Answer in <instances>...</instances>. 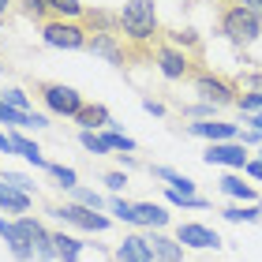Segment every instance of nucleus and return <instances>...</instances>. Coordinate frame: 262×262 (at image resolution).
I'll list each match as a JSON object with an SVG mask.
<instances>
[{"mask_svg": "<svg viewBox=\"0 0 262 262\" xmlns=\"http://www.w3.org/2000/svg\"><path fill=\"white\" fill-rule=\"evenodd\" d=\"M120 34H124L131 45H154V41L161 38L154 0H127L124 11H120Z\"/></svg>", "mask_w": 262, "mask_h": 262, "instance_id": "nucleus-1", "label": "nucleus"}, {"mask_svg": "<svg viewBox=\"0 0 262 262\" xmlns=\"http://www.w3.org/2000/svg\"><path fill=\"white\" fill-rule=\"evenodd\" d=\"M217 27L229 41L236 45H251L262 34V15H255L251 8H244L240 0H221L217 8Z\"/></svg>", "mask_w": 262, "mask_h": 262, "instance_id": "nucleus-2", "label": "nucleus"}, {"mask_svg": "<svg viewBox=\"0 0 262 262\" xmlns=\"http://www.w3.org/2000/svg\"><path fill=\"white\" fill-rule=\"evenodd\" d=\"M154 64L161 68L165 79H195L199 71H206L202 68V56H191L184 49H176V45H169L165 38L154 41Z\"/></svg>", "mask_w": 262, "mask_h": 262, "instance_id": "nucleus-3", "label": "nucleus"}, {"mask_svg": "<svg viewBox=\"0 0 262 262\" xmlns=\"http://www.w3.org/2000/svg\"><path fill=\"white\" fill-rule=\"evenodd\" d=\"M30 90L41 98V105H45L49 113H56V116H71V120H75L79 109L86 105V101H82V94H79V90H71V86H64V82L34 79V82H30Z\"/></svg>", "mask_w": 262, "mask_h": 262, "instance_id": "nucleus-4", "label": "nucleus"}, {"mask_svg": "<svg viewBox=\"0 0 262 262\" xmlns=\"http://www.w3.org/2000/svg\"><path fill=\"white\" fill-rule=\"evenodd\" d=\"M41 38L53 45V49H86L90 30L82 27V19H49L41 27Z\"/></svg>", "mask_w": 262, "mask_h": 262, "instance_id": "nucleus-5", "label": "nucleus"}, {"mask_svg": "<svg viewBox=\"0 0 262 262\" xmlns=\"http://www.w3.org/2000/svg\"><path fill=\"white\" fill-rule=\"evenodd\" d=\"M195 90L202 94V101L210 105H236L240 101V86H236V79H225V75H213V71H199V75L191 79Z\"/></svg>", "mask_w": 262, "mask_h": 262, "instance_id": "nucleus-6", "label": "nucleus"}, {"mask_svg": "<svg viewBox=\"0 0 262 262\" xmlns=\"http://www.w3.org/2000/svg\"><path fill=\"white\" fill-rule=\"evenodd\" d=\"M53 217H60L68 225H75V229H86V232H105L109 229V217L98 210H86V206H79V202H64V206H49Z\"/></svg>", "mask_w": 262, "mask_h": 262, "instance_id": "nucleus-7", "label": "nucleus"}, {"mask_svg": "<svg viewBox=\"0 0 262 262\" xmlns=\"http://www.w3.org/2000/svg\"><path fill=\"white\" fill-rule=\"evenodd\" d=\"M15 229H19V236L27 240L30 247H34V255L38 258H56V244H53V232L45 229V225L38 221V217H15Z\"/></svg>", "mask_w": 262, "mask_h": 262, "instance_id": "nucleus-8", "label": "nucleus"}, {"mask_svg": "<svg viewBox=\"0 0 262 262\" xmlns=\"http://www.w3.org/2000/svg\"><path fill=\"white\" fill-rule=\"evenodd\" d=\"M206 165H229V169H247V146L244 142H210L206 154H202Z\"/></svg>", "mask_w": 262, "mask_h": 262, "instance_id": "nucleus-9", "label": "nucleus"}, {"mask_svg": "<svg viewBox=\"0 0 262 262\" xmlns=\"http://www.w3.org/2000/svg\"><path fill=\"white\" fill-rule=\"evenodd\" d=\"M176 240H180L184 247H195V251H206V247L217 251V247H221V236L213 229H206V225H195V221L180 225V229H176Z\"/></svg>", "mask_w": 262, "mask_h": 262, "instance_id": "nucleus-10", "label": "nucleus"}, {"mask_svg": "<svg viewBox=\"0 0 262 262\" xmlns=\"http://www.w3.org/2000/svg\"><path fill=\"white\" fill-rule=\"evenodd\" d=\"M187 135H199L210 142H232V139H240V127L221 124V120H199V124H187Z\"/></svg>", "mask_w": 262, "mask_h": 262, "instance_id": "nucleus-11", "label": "nucleus"}, {"mask_svg": "<svg viewBox=\"0 0 262 262\" xmlns=\"http://www.w3.org/2000/svg\"><path fill=\"white\" fill-rule=\"evenodd\" d=\"M116 262H154V251H150V240L139 232H127L120 247H116Z\"/></svg>", "mask_w": 262, "mask_h": 262, "instance_id": "nucleus-12", "label": "nucleus"}, {"mask_svg": "<svg viewBox=\"0 0 262 262\" xmlns=\"http://www.w3.org/2000/svg\"><path fill=\"white\" fill-rule=\"evenodd\" d=\"M82 27L90 34H120V15L105 8H86L82 11Z\"/></svg>", "mask_w": 262, "mask_h": 262, "instance_id": "nucleus-13", "label": "nucleus"}, {"mask_svg": "<svg viewBox=\"0 0 262 262\" xmlns=\"http://www.w3.org/2000/svg\"><path fill=\"white\" fill-rule=\"evenodd\" d=\"M150 251H154V262H184V244L176 240V236L154 232L150 236Z\"/></svg>", "mask_w": 262, "mask_h": 262, "instance_id": "nucleus-14", "label": "nucleus"}, {"mask_svg": "<svg viewBox=\"0 0 262 262\" xmlns=\"http://www.w3.org/2000/svg\"><path fill=\"white\" fill-rule=\"evenodd\" d=\"M150 172L158 176V180H165V184H169V191L184 195V199H195V180H191V176L176 172V169H169V165H150Z\"/></svg>", "mask_w": 262, "mask_h": 262, "instance_id": "nucleus-15", "label": "nucleus"}, {"mask_svg": "<svg viewBox=\"0 0 262 262\" xmlns=\"http://www.w3.org/2000/svg\"><path fill=\"white\" fill-rule=\"evenodd\" d=\"M75 124L82 131H101V127H109V109H105L101 101H90V105H82V109H79Z\"/></svg>", "mask_w": 262, "mask_h": 262, "instance_id": "nucleus-16", "label": "nucleus"}, {"mask_svg": "<svg viewBox=\"0 0 262 262\" xmlns=\"http://www.w3.org/2000/svg\"><path fill=\"white\" fill-rule=\"evenodd\" d=\"M135 225H150V229H165L169 225V210L158 202H135Z\"/></svg>", "mask_w": 262, "mask_h": 262, "instance_id": "nucleus-17", "label": "nucleus"}, {"mask_svg": "<svg viewBox=\"0 0 262 262\" xmlns=\"http://www.w3.org/2000/svg\"><path fill=\"white\" fill-rule=\"evenodd\" d=\"M161 38L176 45V49H184V53H191V56H202V38L195 30H161Z\"/></svg>", "mask_w": 262, "mask_h": 262, "instance_id": "nucleus-18", "label": "nucleus"}, {"mask_svg": "<svg viewBox=\"0 0 262 262\" xmlns=\"http://www.w3.org/2000/svg\"><path fill=\"white\" fill-rule=\"evenodd\" d=\"M11 146H15V154H23L34 169H49V161H45V154L38 150V142H30L27 135H19V131H15V135H11Z\"/></svg>", "mask_w": 262, "mask_h": 262, "instance_id": "nucleus-19", "label": "nucleus"}, {"mask_svg": "<svg viewBox=\"0 0 262 262\" xmlns=\"http://www.w3.org/2000/svg\"><path fill=\"white\" fill-rule=\"evenodd\" d=\"M221 191H225V195H232V199H244L247 206H255V202H258V191H255V187H251V184H244L240 176H232V172L221 180Z\"/></svg>", "mask_w": 262, "mask_h": 262, "instance_id": "nucleus-20", "label": "nucleus"}, {"mask_svg": "<svg viewBox=\"0 0 262 262\" xmlns=\"http://www.w3.org/2000/svg\"><path fill=\"white\" fill-rule=\"evenodd\" d=\"M0 210H8V213H27L30 210V195H23L15 191V187H8V184H0Z\"/></svg>", "mask_w": 262, "mask_h": 262, "instance_id": "nucleus-21", "label": "nucleus"}, {"mask_svg": "<svg viewBox=\"0 0 262 262\" xmlns=\"http://www.w3.org/2000/svg\"><path fill=\"white\" fill-rule=\"evenodd\" d=\"M15 8H19V15H23V19H34V23H41V27L53 19L49 0H15Z\"/></svg>", "mask_w": 262, "mask_h": 262, "instance_id": "nucleus-22", "label": "nucleus"}, {"mask_svg": "<svg viewBox=\"0 0 262 262\" xmlns=\"http://www.w3.org/2000/svg\"><path fill=\"white\" fill-rule=\"evenodd\" d=\"M53 244H56V262H75L82 255V244L75 236H64V232H53Z\"/></svg>", "mask_w": 262, "mask_h": 262, "instance_id": "nucleus-23", "label": "nucleus"}, {"mask_svg": "<svg viewBox=\"0 0 262 262\" xmlns=\"http://www.w3.org/2000/svg\"><path fill=\"white\" fill-rule=\"evenodd\" d=\"M49 11L53 19H82V0H49Z\"/></svg>", "mask_w": 262, "mask_h": 262, "instance_id": "nucleus-24", "label": "nucleus"}, {"mask_svg": "<svg viewBox=\"0 0 262 262\" xmlns=\"http://www.w3.org/2000/svg\"><path fill=\"white\" fill-rule=\"evenodd\" d=\"M56 180V187H64V191H71V187H79V176H75V169H68V165H53L49 161V169H45Z\"/></svg>", "mask_w": 262, "mask_h": 262, "instance_id": "nucleus-25", "label": "nucleus"}, {"mask_svg": "<svg viewBox=\"0 0 262 262\" xmlns=\"http://www.w3.org/2000/svg\"><path fill=\"white\" fill-rule=\"evenodd\" d=\"M0 101L11 105V109H19V113H34V109H30V94L19 90V86H8L4 94H0Z\"/></svg>", "mask_w": 262, "mask_h": 262, "instance_id": "nucleus-26", "label": "nucleus"}, {"mask_svg": "<svg viewBox=\"0 0 262 262\" xmlns=\"http://www.w3.org/2000/svg\"><path fill=\"white\" fill-rule=\"evenodd\" d=\"M71 195H75V202H79V206H86V210H105V206H109V202H105L98 191H90V187H71Z\"/></svg>", "mask_w": 262, "mask_h": 262, "instance_id": "nucleus-27", "label": "nucleus"}, {"mask_svg": "<svg viewBox=\"0 0 262 262\" xmlns=\"http://www.w3.org/2000/svg\"><path fill=\"white\" fill-rule=\"evenodd\" d=\"M0 184H8V187H15V191H23V195H34V180H30V176H23V172H11V169H0Z\"/></svg>", "mask_w": 262, "mask_h": 262, "instance_id": "nucleus-28", "label": "nucleus"}, {"mask_svg": "<svg viewBox=\"0 0 262 262\" xmlns=\"http://www.w3.org/2000/svg\"><path fill=\"white\" fill-rule=\"evenodd\" d=\"M79 142H82V150L98 154V158H101V154H113L109 146H105V139L98 135V131H79Z\"/></svg>", "mask_w": 262, "mask_h": 262, "instance_id": "nucleus-29", "label": "nucleus"}, {"mask_svg": "<svg viewBox=\"0 0 262 262\" xmlns=\"http://www.w3.org/2000/svg\"><path fill=\"white\" fill-rule=\"evenodd\" d=\"M225 217L229 221H262V206H229Z\"/></svg>", "mask_w": 262, "mask_h": 262, "instance_id": "nucleus-30", "label": "nucleus"}, {"mask_svg": "<svg viewBox=\"0 0 262 262\" xmlns=\"http://www.w3.org/2000/svg\"><path fill=\"white\" fill-rule=\"evenodd\" d=\"M105 146H109V150H120V154H131V150H135V142H131L127 135H120V131H109V127H105Z\"/></svg>", "mask_w": 262, "mask_h": 262, "instance_id": "nucleus-31", "label": "nucleus"}, {"mask_svg": "<svg viewBox=\"0 0 262 262\" xmlns=\"http://www.w3.org/2000/svg\"><path fill=\"white\" fill-rule=\"evenodd\" d=\"M236 109H244V116L262 113V90H258V94H247V90H240V101H236Z\"/></svg>", "mask_w": 262, "mask_h": 262, "instance_id": "nucleus-32", "label": "nucleus"}, {"mask_svg": "<svg viewBox=\"0 0 262 262\" xmlns=\"http://www.w3.org/2000/svg\"><path fill=\"white\" fill-rule=\"evenodd\" d=\"M109 210L116 213L120 221H127V225H135V202H124V199H113L109 202Z\"/></svg>", "mask_w": 262, "mask_h": 262, "instance_id": "nucleus-33", "label": "nucleus"}, {"mask_svg": "<svg viewBox=\"0 0 262 262\" xmlns=\"http://www.w3.org/2000/svg\"><path fill=\"white\" fill-rule=\"evenodd\" d=\"M213 109H217V105H210V101H199V105H187V116H199V120H210L213 116Z\"/></svg>", "mask_w": 262, "mask_h": 262, "instance_id": "nucleus-34", "label": "nucleus"}, {"mask_svg": "<svg viewBox=\"0 0 262 262\" xmlns=\"http://www.w3.org/2000/svg\"><path fill=\"white\" fill-rule=\"evenodd\" d=\"M101 180L109 184V191H124V187H127V176L124 172H105Z\"/></svg>", "mask_w": 262, "mask_h": 262, "instance_id": "nucleus-35", "label": "nucleus"}, {"mask_svg": "<svg viewBox=\"0 0 262 262\" xmlns=\"http://www.w3.org/2000/svg\"><path fill=\"white\" fill-rule=\"evenodd\" d=\"M142 109L154 113V116H165V105H161V101H154V98H142Z\"/></svg>", "mask_w": 262, "mask_h": 262, "instance_id": "nucleus-36", "label": "nucleus"}, {"mask_svg": "<svg viewBox=\"0 0 262 262\" xmlns=\"http://www.w3.org/2000/svg\"><path fill=\"white\" fill-rule=\"evenodd\" d=\"M258 139H262V131H255V127H247L244 135H240V142H244V146H255Z\"/></svg>", "mask_w": 262, "mask_h": 262, "instance_id": "nucleus-37", "label": "nucleus"}, {"mask_svg": "<svg viewBox=\"0 0 262 262\" xmlns=\"http://www.w3.org/2000/svg\"><path fill=\"white\" fill-rule=\"evenodd\" d=\"M247 176H255V180H262V161H247Z\"/></svg>", "mask_w": 262, "mask_h": 262, "instance_id": "nucleus-38", "label": "nucleus"}, {"mask_svg": "<svg viewBox=\"0 0 262 262\" xmlns=\"http://www.w3.org/2000/svg\"><path fill=\"white\" fill-rule=\"evenodd\" d=\"M0 150H4V154H15V146H11V135H4V131H0Z\"/></svg>", "mask_w": 262, "mask_h": 262, "instance_id": "nucleus-39", "label": "nucleus"}, {"mask_svg": "<svg viewBox=\"0 0 262 262\" xmlns=\"http://www.w3.org/2000/svg\"><path fill=\"white\" fill-rule=\"evenodd\" d=\"M244 120H247V124H251L255 131H262V113H251V116H244Z\"/></svg>", "mask_w": 262, "mask_h": 262, "instance_id": "nucleus-40", "label": "nucleus"}, {"mask_svg": "<svg viewBox=\"0 0 262 262\" xmlns=\"http://www.w3.org/2000/svg\"><path fill=\"white\" fill-rule=\"evenodd\" d=\"M240 4H244V8H251L255 15H262V0H240Z\"/></svg>", "mask_w": 262, "mask_h": 262, "instance_id": "nucleus-41", "label": "nucleus"}, {"mask_svg": "<svg viewBox=\"0 0 262 262\" xmlns=\"http://www.w3.org/2000/svg\"><path fill=\"white\" fill-rule=\"evenodd\" d=\"M11 8V0H0V19H4V11Z\"/></svg>", "mask_w": 262, "mask_h": 262, "instance_id": "nucleus-42", "label": "nucleus"}, {"mask_svg": "<svg viewBox=\"0 0 262 262\" xmlns=\"http://www.w3.org/2000/svg\"><path fill=\"white\" fill-rule=\"evenodd\" d=\"M4 68H8V64H4V60H0V71H4Z\"/></svg>", "mask_w": 262, "mask_h": 262, "instance_id": "nucleus-43", "label": "nucleus"}, {"mask_svg": "<svg viewBox=\"0 0 262 262\" xmlns=\"http://www.w3.org/2000/svg\"><path fill=\"white\" fill-rule=\"evenodd\" d=\"M41 262H56V258H41Z\"/></svg>", "mask_w": 262, "mask_h": 262, "instance_id": "nucleus-44", "label": "nucleus"}, {"mask_svg": "<svg viewBox=\"0 0 262 262\" xmlns=\"http://www.w3.org/2000/svg\"><path fill=\"white\" fill-rule=\"evenodd\" d=\"M0 23H4V19H0Z\"/></svg>", "mask_w": 262, "mask_h": 262, "instance_id": "nucleus-45", "label": "nucleus"}]
</instances>
